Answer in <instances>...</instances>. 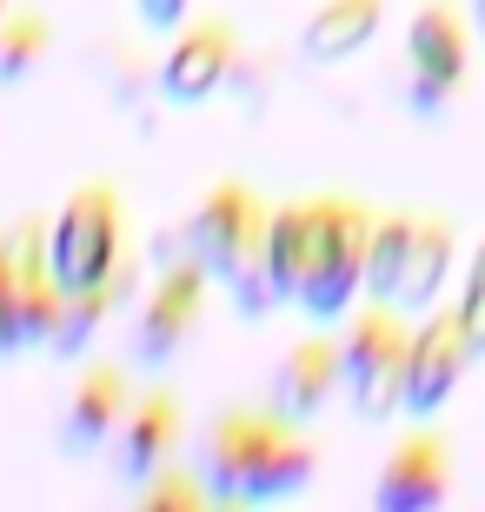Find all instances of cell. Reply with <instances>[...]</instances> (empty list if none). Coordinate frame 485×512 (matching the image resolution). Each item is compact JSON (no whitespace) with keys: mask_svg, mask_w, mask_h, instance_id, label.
I'll use <instances>...</instances> for the list:
<instances>
[{"mask_svg":"<svg viewBox=\"0 0 485 512\" xmlns=\"http://www.w3.org/2000/svg\"><path fill=\"white\" fill-rule=\"evenodd\" d=\"M366 233L373 207L353 193H306V266H299V313L333 326L366 300Z\"/></svg>","mask_w":485,"mask_h":512,"instance_id":"obj_1","label":"cell"},{"mask_svg":"<svg viewBox=\"0 0 485 512\" xmlns=\"http://www.w3.org/2000/svg\"><path fill=\"white\" fill-rule=\"evenodd\" d=\"M120 260H127V193L107 173H87L47 220V266L67 293V286H100Z\"/></svg>","mask_w":485,"mask_h":512,"instance_id":"obj_2","label":"cell"},{"mask_svg":"<svg viewBox=\"0 0 485 512\" xmlns=\"http://www.w3.org/2000/svg\"><path fill=\"white\" fill-rule=\"evenodd\" d=\"M406 346L412 320L392 300H366L339 333V393L353 399L359 426H386L399 419V393H406Z\"/></svg>","mask_w":485,"mask_h":512,"instance_id":"obj_3","label":"cell"},{"mask_svg":"<svg viewBox=\"0 0 485 512\" xmlns=\"http://www.w3.org/2000/svg\"><path fill=\"white\" fill-rule=\"evenodd\" d=\"M472 67V14L452 0H419L406 20V107L419 120L446 114Z\"/></svg>","mask_w":485,"mask_h":512,"instance_id":"obj_4","label":"cell"},{"mask_svg":"<svg viewBox=\"0 0 485 512\" xmlns=\"http://www.w3.org/2000/svg\"><path fill=\"white\" fill-rule=\"evenodd\" d=\"M206 293H213V273H206L193 253H173L160 260L147 300H140V320H133V360L160 373V366L180 360V346L200 333V313H206Z\"/></svg>","mask_w":485,"mask_h":512,"instance_id":"obj_5","label":"cell"},{"mask_svg":"<svg viewBox=\"0 0 485 512\" xmlns=\"http://www.w3.org/2000/svg\"><path fill=\"white\" fill-rule=\"evenodd\" d=\"M233 67H240V27L226 14H187L167 40L153 94L167 100V107H206L213 94L233 87Z\"/></svg>","mask_w":485,"mask_h":512,"instance_id":"obj_6","label":"cell"},{"mask_svg":"<svg viewBox=\"0 0 485 512\" xmlns=\"http://www.w3.org/2000/svg\"><path fill=\"white\" fill-rule=\"evenodd\" d=\"M266 213L273 207H266L246 180H213V187L200 193V207L180 220L187 253L213 273V286H226L246 260H253V247H260V233H266Z\"/></svg>","mask_w":485,"mask_h":512,"instance_id":"obj_7","label":"cell"},{"mask_svg":"<svg viewBox=\"0 0 485 512\" xmlns=\"http://www.w3.org/2000/svg\"><path fill=\"white\" fill-rule=\"evenodd\" d=\"M479 360L466 340L459 306H432L412 320V346H406V393H399V419H439L446 399L459 393L466 366Z\"/></svg>","mask_w":485,"mask_h":512,"instance_id":"obj_8","label":"cell"},{"mask_svg":"<svg viewBox=\"0 0 485 512\" xmlns=\"http://www.w3.org/2000/svg\"><path fill=\"white\" fill-rule=\"evenodd\" d=\"M299 266H306V200H286V207L266 213V233L253 260L226 280L233 293V313L240 320H266V313H280V306L299 300Z\"/></svg>","mask_w":485,"mask_h":512,"instance_id":"obj_9","label":"cell"},{"mask_svg":"<svg viewBox=\"0 0 485 512\" xmlns=\"http://www.w3.org/2000/svg\"><path fill=\"white\" fill-rule=\"evenodd\" d=\"M452 499V439L439 419H412L392 439V453L373 473V506L379 512H439Z\"/></svg>","mask_w":485,"mask_h":512,"instance_id":"obj_10","label":"cell"},{"mask_svg":"<svg viewBox=\"0 0 485 512\" xmlns=\"http://www.w3.org/2000/svg\"><path fill=\"white\" fill-rule=\"evenodd\" d=\"M180 439H187V399L173 393V386L133 393L120 426H113V479L133 493V486L153 479L167 459H180Z\"/></svg>","mask_w":485,"mask_h":512,"instance_id":"obj_11","label":"cell"},{"mask_svg":"<svg viewBox=\"0 0 485 512\" xmlns=\"http://www.w3.org/2000/svg\"><path fill=\"white\" fill-rule=\"evenodd\" d=\"M319 473V446L313 426H293L273 406H260V426H253V459H246L240 479V506H273V499L306 493Z\"/></svg>","mask_w":485,"mask_h":512,"instance_id":"obj_12","label":"cell"},{"mask_svg":"<svg viewBox=\"0 0 485 512\" xmlns=\"http://www.w3.org/2000/svg\"><path fill=\"white\" fill-rule=\"evenodd\" d=\"M127 399H133L127 366H113V360L80 366L74 393H67V406H60V419H54V446L67 459H94L100 446H113V426L127 413Z\"/></svg>","mask_w":485,"mask_h":512,"instance_id":"obj_13","label":"cell"},{"mask_svg":"<svg viewBox=\"0 0 485 512\" xmlns=\"http://www.w3.org/2000/svg\"><path fill=\"white\" fill-rule=\"evenodd\" d=\"M339 393V340L326 333V326H313V333H299L293 346H286V360L273 366V413L293 419V426H313V419H326V406H333Z\"/></svg>","mask_w":485,"mask_h":512,"instance_id":"obj_14","label":"cell"},{"mask_svg":"<svg viewBox=\"0 0 485 512\" xmlns=\"http://www.w3.org/2000/svg\"><path fill=\"white\" fill-rule=\"evenodd\" d=\"M452 260H459V233H452L446 213H419V227H412V247H406V266H399V286H392V306L419 320L439 306L452 280Z\"/></svg>","mask_w":485,"mask_h":512,"instance_id":"obj_15","label":"cell"},{"mask_svg":"<svg viewBox=\"0 0 485 512\" xmlns=\"http://www.w3.org/2000/svg\"><path fill=\"white\" fill-rule=\"evenodd\" d=\"M386 27V0H313V14L299 27V54L313 67H339V60L366 54Z\"/></svg>","mask_w":485,"mask_h":512,"instance_id":"obj_16","label":"cell"},{"mask_svg":"<svg viewBox=\"0 0 485 512\" xmlns=\"http://www.w3.org/2000/svg\"><path fill=\"white\" fill-rule=\"evenodd\" d=\"M127 293H133V253L113 266L100 286H67V293H60V313H54V333H47V353H54V360H80Z\"/></svg>","mask_w":485,"mask_h":512,"instance_id":"obj_17","label":"cell"},{"mask_svg":"<svg viewBox=\"0 0 485 512\" xmlns=\"http://www.w3.org/2000/svg\"><path fill=\"white\" fill-rule=\"evenodd\" d=\"M253 426H260V406H233V413L206 419L193 473L206 479L213 506H240V479H246V459H253Z\"/></svg>","mask_w":485,"mask_h":512,"instance_id":"obj_18","label":"cell"},{"mask_svg":"<svg viewBox=\"0 0 485 512\" xmlns=\"http://www.w3.org/2000/svg\"><path fill=\"white\" fill-rule=\"evenodd\" d=\"M47 54H54V20L40 7H14L0 20V94H14L20 80H34Z\"/></svg>","mask_w":485,"mask_h":512,"instance_id":"obj_19","label":"cell"},{"mask_svg":"<svg viewBox=\"0 0 485 512\" xmlns=\"http://www.w3.org/2000/svg\"><path fill=\"white\" fill-rule=\"evenodd\" d=\"M412 227H419L412 207H373V233H366V300H392L406 247H412Z\"/></svg>","mask_w":485,"mask_h":512,"instance_id":"obj_20","label":"cell"},{"mask_svg":"<svg viewBox=\"0 0 485 512\" xmlns=\"http://www.w3.org/2000/svg\"><path fill=\"white\" fill-rule=\"evenodd\" d=\"M133 506L140 512H206L213 499H206V479L193 473V459H167L153 479L133 486Z\"/></svg>","mask_w":485,"mask_h":512,"instance_id":"obj_21","label":"cell"},{"mask_svg":"<svg viewBox=\"0 0 485 512\" xmlns=\"http://www.w3.org/2000/svg\"><path fill=\"white\" fill-rule=\"evenodd\" d=\"M27 353L20 340V273H14V233H0V360Z\"/></svg>","mask_w":485,"mask_h":512,"instance_id":"obj_22","label":"cell"},{"mask_svg":"<svg viewBox=\"0 0 485 512\" xmlns=\"http://www.w3.org/2000/svg\"><path fill=\"white\" fill-rule=\"evenodd\" d=\"M459 320H466V340H472V353L485 360V240L472 247V260H466V280H459Z\"/></svg>","mask_w":485,"mask_h":512,"instance_id":"obj_23","label":"cell"},{"mask_svg":"<svg viewBox=\"0 0 485 512\" xmlns=\"http://www.w3.org/2000/svg\"><path fill=\"white\" fill-rule=\"evenodd\" d=\"M133 14H140L147 34H173V27L193 14V0H133Z\"/></svg>","mask_w":485,"mask_h":512,"instance_id":"obj_24","label":"cell"},{"mask_svg":"<svg viewBox=\"0 0 485 512\" xmlns=\"http://www.w3.org/2000/svg\"><path fill=\"white\" fill-rule=\"evenodd\" d=\"M472 34L485 40V0H472Z\"/></svg>","mask_w":485,"mask_h":512,"instance_id":"obj_25","label":"cell"},{"mask_svg":"<svg viewBox=\"0 0 485 512\" xmlns=\"http://www.w3.org/2000/svg\"><path fill=\"white\" fill-rule=\"evenodd\" d=\"M7 14H14V0H0V20H7Z\"/></svg>","mask_w":485,"mask_h":512,"instance_id":"obj_26","label":"cell"}]
</instances>
